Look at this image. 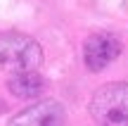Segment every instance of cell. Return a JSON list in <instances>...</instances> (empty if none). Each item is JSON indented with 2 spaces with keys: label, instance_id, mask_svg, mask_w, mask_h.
<instances>
[{
  "label": "cell",
  "instance_id": "obj_6",
  "mask_svg": "<svg viewBox=\"0 0 128 126\" xmlns=\"http://www.w3.org/2000/svg\"><path fill=\"white\" fill-rule=\"evenodd\" d=\"M0 109H2V102H0Z\"/></svg>",
  "mask_w": 128,
  "mask_h": 126
},
{
  "label": "cell",
  "instance_id": "obj_2",
  "mask_svg": "<svg viewBox=\"0 0 128 126\" xmlns=\"http://www.w3.org/2000/svg\"><path fill=\"white\" fill-rule=\"evenodd\" d=\"M90 114L100 126H128V83L114 81L95 90Z\"/></svg>",
  "mask_w": 128,
  "mask_h": 126
},
{
  "label": "cell",
  "instance_id": "obj_1",
  "mask_svg": "<svg viewBox=\"0 0 128 126\" xmlns=\"http://www.w3.org/2000/svg\"><path fill=\"white\" fill-rule=\"evenodd\" d=\"M43 64V48L36 38L19 31L0 33V69L2 71H31Z\"/></svg>",
  "mask_w": 128,
  "mask_h": 126
},
{
  "label": "cell",
  "instance_id": "obj_5",
  "mask_svg": "<svg viewBox=\"0 0 128 126\" xmlns=\"http://www.w3.org/2000/svg\"><path fill=\"white\" fill-rule=\"evenodd\" d=\"M7 88H10V93H12L14 98H19V100H33V98L45 93L48 81L38 74V69L17 71V74H12V79L7 81Z\"/></svg>",
  "mask_w": 128,
  "mask_h": 126
},
{
  "label": "cell",
  "instance_id": "obj_3",
  "mask_svg": "<svg viewBox=\"0 0 128 126\" xmlns=\"http://www.w3.org/2000/svg\"><path fill=\"white\" fill-rule=\"evenodd\" d=\"M121 55V41L114 33H92L83 43V62L90 71H102Z\"/></svg>",
  "mask_w": 128,
  "mask_h": 126
},
{
  "label": "cell",
  "instance_id": "obj_4",
  "mask_svg": "<svg viewBox=\"0 0 128 126\" xmlns=\"http://www.w3.org/2000/svg\"><path fill=\"white\" fill-rule=\"evenodd\" d=\"M66 119L64 105L57 100H38L10 119L7 126H62Z\"/></svg>",
  "mask_w": 128,
  "mask_h": 126
}]
</instances>
